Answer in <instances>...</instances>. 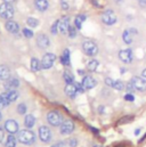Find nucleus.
<instances>
[{
    "label": "nucleus",
    "instance_id": "nucleus-1",
    "mask_svg": "<svg viewBox=\"0 0 146 147\" xmlns=\"http://www.w3.org/2000/svg\"><path fill=\"white\" fill-rule=\"evenodd\" d=\"M17 140L24 145H31L36 140V135L29 129H23L17 132Z\"/></svg>",
    "mask_w": 146,
    "mask_h": 147
},
{
    "label": "nucleus",
    "instance_id": "nucleus-2",
    "mask_svg": "<svg viewBox=\"0 0 146 147\" xmlns=\"http://www.w3.org/2000/svg\"><path fill=\"white\" fill-rule=\"evenodd\" d=\"M127 89L129 91L137 90V91H145L146 90V80L141 76H134L129 82Z\"/></svg>",
    "mask_w": 146,
    "mask_h": 147
},
{
    "label": "nucleus",
    "instance_id": "nucleus-3",
    "mask_svg": "<svg viewBox=\"0 0 146 147\" xmlns=\"http://www.w3.org/2000/svg\"><path fill=\"white\" fill-rule=\"evenodd\" d=\"M47 122L53 127H61L63 123V115L57 111H50L47 114Z\"/></svg>",
    "mask_w": 146,
    "mask_h": 147
},
{
    "label": "nucleus",
    "instance_id": "nucleus-4",
    "mask_svg": "<svg viewBox=\"0 0 146 147\" xmlns=\"http://www.w3.org/2000/svg\"><path fill=\"white\" fill-rule=\"evenodd\" d=\"M82 50H83V53H84L87 56L94 57V56H96L97 53H98V47H97V45H96L94 41L87 40V41H84V42L82 43Z\"/></svg>",
    "mask_w": 146,
    "mask_h": 147
},
{
    "label": "nucleus",
    "instance_id": "nucleus-5",
    "mask_svg": "<svg viewBox=\"0 0 146 147\" xmlns=\"http://www.w3.org/2000/svg\"><path fill=\"white\" fill-rule=\"evenodd\" d=\"M14 7L11 6V3H7L3 2L0 5V17L3 20H11V17L14 16Z\"/></svg>",
    "mask_w": 146,
    "mask_h": 147
},
{
    "label": "nucleus",
    "instance_id": "nucleus-6",
    "mask_svg": "<svg viewBox=\"0 0 146 147\" xmlns=\"http://www.w3.org/2000/svg\"><path fill=\"white\" fill-rule=\"evenodd\" d=\"M55 61H56V56L54 54H51V53L45 54L42 59H41V69L42 70H49L50 67H53Z\"/></svg>",
    "mask_w": 146,
    "mask_h": 147
},
{
    "label": "nucleus",
    "instance_id": "nucleus-7",
    "mask_svg": "<svg viewBox=\"0 0 146 147\" xmlns=\"http://www.w3.org/2000/svg\"><path fill=\"white\" fill-rule=\"evenodd\" d=\"M102 22L106 25H113L116 23V15L113 10L107 9L102 14Z\"/></svg>",
    "mask_w": 146,
    "mask_h": 147
},
{
    "label": "nucleus",
    "instance_id": "nucleus-8",
    "mask_svg": "<svg viewBox=\"0 0 146 147\" xmlns=\"http://www.w3.org/2000/svg\"><path fill=\"white\" fill-rule=\"evenodd\" d=\"M70 26H71L70 17H68V16H64L61 20L57 21V29H58V32L62 33V34H66L69 29H70Z\"/></svg>",
    "mask_w": 146,
    "mask_h": 147
},
{
    "label": "nucleus",
    "instance_id": "nucleus-9",
    "mask_svg": "<svg viewBox=\"0 0 146 147\" xmlns=\"http://www.w3.org/2000/svg\"><path fill=\"white\" fill-rule=\"evenodd\" d=\"M38 134H39V138L40 140H42L43 143H48L50 139H51V132H50V129L46 125H41L38 130Z\"/></svg>",
    "mask_w": 146,
    "mask_h": 147
},
{
    "label": "nucleus",
    "instance_id": "nucleus-10",
    "mask_svg": "<svg viewBox=\"0 0 146 147\" xmlns=\"http://www.w3.org/2000/svg\"><path fill=\"white\" fill-rule=\"evenodd\" d=\"M81 84H82V87L84 88V90H90V89H93V88L96 87L97 81H96L93 76H90V75H86V76L82 79Z\"/></svg>",
    "mask_w": 146,
    "mask_h": 147
},
{
    "label": "nucleus",
    "instance_id": "nucleus-11",
    "mask_svg": "<svg viewBox=\"0 0 146 147\" xmlns=\"http://www.w3.org/2000/svg\"><path fill=\"white\" fill-rule=\"evenodd\" d=\"M5 130L11 135L18 132V123L15 120H7L5 122Z\"/></svg>",
    "mask_w": 146,
    "mask_h": 147
},
{
    "label": "nucleus",
    "instance_id": "nucleus-12",
    "mask_svg": "<svg viewBox=\"0 0 146 147\" xmlns=\"http://www.w3.org/2000/svg\"><path fill=\"white\" fill-rule=\"evenodd\" d=\"M73 130H74V123L71 120L63 121V123L61 124V134L62 135H70L73 132Z\"/></svg>",
    "mask_w": 146,
    "mask_h": 147
},
{
    "label": "nucleus",
    "instance_id": "nucleus-13",
    "mask_svg": "<svg viewBox=\"0 0 146 147\" xmlns=\"http://www.w3.org/2000/svg\"><path fill=\"white\" fill-rule=\"evenodd\" d=\"M105 83L109 87L113 88V89H116V90H123L126 88V86H124V83L122 81H120V80H113L111 78H106L105 79Z\"/></svg>",
    "mask_w": 146,
    "mask_h": 147
},
{
    "label": "nucleus",
    "instance_id": "nucleus-14",
    "mask_svg": "<svg viewBox=\"0 0 146 147\" xmlns=\"http://www.w3.org/2000/svg\"><path fill=\"white\" fill-rule=\"evenodd\" d=\"M36 45L41 49H47L50 46V40H49V38L47 37L46 34L42 33V34H39L36 37Z\"/></svg>",
    "mask_w": 146,
    "mask_h": 147
},
{
    "label": "nucleus",
    "instance_id": "nucleus-15",
    "mask_svg": "<svg viewBox=\"0 0 146 147\" xmlns=\"http://www.w3.org/2000/svg\"><path fill=\"white\" fill-rule=\"evenodd\" d=\"M119 58L123 62V63H131L132 62V51L131 49H122L119 53Z\"/></svg>",
    "mask_w": 146,
    "mask_h": 147
},
{
    "label": "nucleus",
    "instance_id": "nucleus-16",
    "mask_svg": "<svg viewBox=\"0 0 146 147\" xmlns=\"http://www.w3.org/2000/svg\"><path fill=\"white\" fill-rule=\"evenodd\" d=\"M137 31L135 29H128L122 33V40L124 41V43L130 45L134 41V34H136Z\"/></svg>",
    "mask_w": 146,
    "mask_h": 147
},
{
    "label": "nucleus",
    "instance_id": "nucleus-17",
    "mask_svg": "<svg viewBox=\"0 0 146 147\" xmlns=\"http://www.w3.org/2000/svg\"><path fill=\"white\" fill-rule=\"evenodd\" d=\"M6 29H7V31H8L9 33L16 34V33H18V31H20V25L17 24V22L11 21V20H8V21L6 22Z\"/></svg>",
    "mask_w": 146,
    "mask_h": 147
},
{
    "label": "nucleus",
    "instance_id": "nucleus-18",
    "mask_svg": "<svg viewBox=\"0 0 146 147\" xmlns=\"http://www.w3.org/2000/svg\"><path fill=\"white\" fill-rule=\"evenodd\" d=\"M64 91H65V95L71 97V98H74L76 95H78V88H76V84L74 83H69L65 86L64 88Z\"/></svg>",
    "mask_w": 146,
    "mask_h": 147
},
{
    "label": "nucleus",
    "instance_id": "nucleus-19",
    "mask_svg": "<svg viewBox=\"0 0 146 147\" xmlns=\"http://www.w3.org/2000/svg\"><path fill=\"white\" fill-rule=\"evenodd\" d=\"M18 86H20V81H18L17 78H10V79H8V80L6 81V83H5V88H6L7 90L16 89Z\"/></svg>",
    "mask_w": 146,
    "mask_h": 147
},
{
    "label": "nucleus",
    "instance_id": "nucleus-20",
    "mask_svg": "<svg viewBox=\"0 0 146 147\" xmlns=\"http://www.w3.org/2000/svg\"><path fill=\"white\" fill-rule=\"evenodd\" d=\"M3 96L9 100V103H13V102H15L18 98V92L15 89H10V90L5 91L3 92Z\"/></svg>",
    "mask_w": 146,
    "mask_h": 147
},
{
    "label": "nucleus",
    "instance_id": "nucleus-21",
    "mask_svg": "<svg viewBox=\"0 0 146 147\" xmlns=\"http://www.w3.org/2000/svg\"><path fill=\"white\" fill-rule=\"evenodd\" d=\"M34 6L39 11H45L49 7L48 0H34Z\"/></svg>",
    "mask_w": 146,
    "mask_h": 147
},
{
    "label": "nucleus",
    "instance_id": "nucleus-22",
    "mask_svg": "<svg viewBox=\"0 0 146 147\" xmlns=\"http://www.w3.org/2000/svg\"><path fill=\"white\" fill-rule=\"evenodd\" d=\"M10 79V71L6 65H0V80L7 81Z\"/></svg>",
    "mask_w": 146,
    "mask_h": 147
},
{
    "label": "nucleus",
    "instance_id": "nucleus-23",
    "mask_svg": "<svg viewBox=\"0 0 146 147\" xmlns=\"http://www.w3.org/2000/svg\"><path fill=\"white\" fill-rule=\"evenodd\" d=\"M86 15H83V14H79L78 16H75V18H74V26L78 29V30H80L81 28H82V24H83V22L86 21Z\"/></svg>",
    "mask_w": 146,
    "mask_h": 147
},
{
    "label": "nucleus",
    "instance_id": "nucleus-24",
    "mask_svg": "<svg viewBox=\"0 0 146 147\" xmlns=\"http://www.w3.org/2000/svg\"><path fill=\"white\" fill-rule=\"evenodd\" d=\"M24 124L28 129H32L33 125L36 124V117L32 115V114H29L25 116V120H24Z\"/></svg>",
    "mask_w": 146,
    "mask_h": 147
},
{
    "label": "nucleus",
    "instance_id": "nucleus-25",
    "mask_svg": "<svg viewBox=\"0 0 146 147\" xmlns=\"http://www.w3.org/2000/svg\"><path fill=\"white\" fill-rule=\"evenodd\" d=\"M61 63L65 66L70 65V50L69 49H64V51L61 56Z\"/></svg>",
    "mask_w": 146,
    "mask_h": 147
},
{
    "label": "nucleus",
    "instance_id": "nucleus-26",
    "mask_svg": "<svg viewBox=\"0 0 146 147\" xmlns=\"http://www.w3.org/2000/svg\"><path fill=\"white\" fill-rule=\"evenodd\" d=\"M30 66H31V70L33 72H38V71L41 70V62L36 57H32L31 62H30Z\"/></svg>",
    "mask_w": 146,
    "mask_h": 147
},
{
    "label": "nucleus",
    "instance_id": "nucleus-27",
    "mask_svg": "<svg viewBox=\"0 0 146 147\" xmlns=\"http://www.w3.org/2000/svg\"><path fill=\"white\" fill-rule=\"evenodd\" d=\"M16 143H17V139L15 138V136L11 135V134H9L8 137L6 138L5 147H16Z\"/></svg>",
    "mask_w": 146,
    "mask_h": 147
},
{
    "label": "nucleus",
    "instance_id": "nucleus-28",
    "mask_svg": "<svg viewBox=\"0 0 146 147\" xmlns=\"http://www.w3.org/2000/svg\"><path fill=\"white\" fill-rule=\"evenodd\" d=\"M98 65H99L98 61H96V59H93V61H90V62L87 64V67H86V69H87L89 72H95V71L97 70Z\"/></svg>",
    "mask_w": 146,
    "mask_h": 147
},
{
    "label": "nucleus",
    "instance_id": "nucleus-29",
    "mask_svg": "<svg viewBox=\"0 0 146 147\" xmlns=\"http://www.w3.org/2000/svg\"><path fill=\"white\" fill-rule=\"evenodd\" d=\"M63 76H64V81L66 82V84L74 82V76H73L72 72H70V71L66 70V71L64 72V74H63Z\"/></svg>",
    "mask_w": 146,
    "mask_h": 147
},
{
    "label": "nucleus",
    "instance_id": "nucleus-30",
    "mask_svg": "<svg viewBox=\"0 0 146 147\" xmlns=\"http://www.w3.org/2000/svg\"><path fill=\"white\" fill-rule=\"evenodd\" d=\"M26 23H28V25L31 28V29H34L36 28L38 25H39V21L34 18V17H29L28 20H26Z\"/></svg>",
    "mask_w": 146,
    "mask_h": 147
},
{
    "label": "nucleus",
    "instance_id": "nucleus-31",
    "mask_svg": "<svg viewBox=\"0 0 146 147\" xmlns=\"http://www.w3.org/2000/svg\"><path fill=\"white\" fill-rule=\"evenodd\" d=\"M9 104H10V103H9V100L3 96V94H0V110H2V109H5V107H7Z\"/></svg>",
    "mask_w": 146,
    "mask_h": 147
},
{
    "label": "nucleus",
    "instance_id": "nucleus-32",
    "mask_svg": "<svg viewBox=\"0 0 146 147\" xmlns=\"http://www.w3.org/2000/svg\"><path fill=\"white\" fill-rule=\"evenodd\" d=\"M26 111H28V107H26V105H25L24 103L18 104V106H17V113H18V114L24 115V114L26 113Z\"/></svg>",
    "mask_w": 146,
    "mask_h": 147
},
{
    "label": "nucleus",
    "instance_id": "nucleus-33",
    "mask_svg": "<svg viewBox=\"0 0 146 147\" xmlns=\"http://www.w3.org/2000/svg\"><path fill=\"white\" fill-rule=\"evenodd\" d=\"M23 36L25 38H28V39H31V38L33 37V31L32 30H30V29H23Z\"/></svg>",
    "mask_w": 146,
    "mask_h": 147
},
{
    "label": "nucleus",
    "instance_id": "nucleus-34",
    "mask_svg": "<svg viewBox=\"0 0 146 147\" xmlns=\"http://www.w3.org/2000/svg\"><path fill=\"white\" fill-rule=\"evenodd\" d=\"M76 30H78V29H76L75 26H72V25H71V26H70V29H69V31H68V34H69V37H70V38H74V37H75V36H76V32H78Z\"/></svg>",
    "mask_w": 146,
    "mask_h": 147
},
{
    "label": "nucleus",
    "instance_id": "nucleus-35",
    "mask_svg": "<svg viewBox=\"0 0 146 147\" xmlns=\"http://www.w3.org/2000/svg\"><path fill=\"white\" fill-rule=\"evenodd\" d=\"M124 99L127 102H134L135 100V96L131 94V92H128L127 95H124Z\"/></svg>",
    "mask_w": 146,
    "mask_h": 147
},
{
    "label": "nucleus",
    "instance_id": "nucleus-36",
    "mask_svg": "<svg viewBox=\"0 0 146 147\" xmlns=\"http://www.w3.org/2000/svg\"><path fill=\"white\" fill-rule=\"evenodd\" d=\"M68 144L71 147H75V146H78V140H76L75 138H71V139L68 140Z\"/></svg>",
    "mask_w": 146,
    "mask_h": 147
},
{
    "label": "nucleus",
    "instance_id": "nucleus-37",
    "mask_svg": "<svg viewBox=\"0 0 146 147\" xmlns=\"http://www.w3.org/2000/svg\"><path fill=\"white\" fill-rule=\"evenodd\" d=\"M57 32H58V29H57V21H56V22L53 24V26H51V33H53V34H56Z\"/></svg>",
    "mask_w": 146,
    "mask_h": 147
},
{
    "label": "nucleus",
    "instance_id": "nucleus-38",
    "mask_svg": "<svg viewBox=\"0 0 146 147\" xmlns=\"http://www.w3.org/2000/svg\"><path fill=\"white\" fill-rule=\"evenodd\" d=\"M61 5H62V8H63L64 10H66V9H69V3H68L66 1H64V0H63Z\"/></svg>",
    "mask_w": 146,
    "mask_h": 147
},
{
    "label": "nucleus",
    "instance_id": "nucleus-39",
    "mask_svg": "<svg viewBox=\"0 0 146 147\" xmlns=\"http://www.w3.org/2000/svg\"><path fill=\"white\" fill-rule=\"evenodd\" d=\"M57 147H71V146L68 144V142H66V143H65V142H62V143L57 144Z\"/></svg>",
    "mask_w": 146,
    "mask_h": 147
},
{
    "label": "nucleus",
    "instance_id": "nucleus-40",
    "mask_svg": "<svg viewBox=\"0 0 146 147\" xmlns=\"http://www.w3.org/2000/svg\"><path fill=\"white\" fill-rule=\"evenodd\" d=\"M3 137H5V132H3L2 128H0V143L3 140Z\"/></svg>",
    "mask_w": 146,
    "mask_h": 147
},
{
    "label": "nucleus",
    "instance_id": "nucleus-41",
    "mask_svg": "<svg viewBox=\"0 0 146 147\" xmlns=\"http://www.w3.org/2000/svg\"><path fill=\"white\" fill-rule=\"evenodd\" d=\"M138 2H139V5H142V6H146V0H138Z\"/></svg>",
    "mask_w": 146,
    "mask_h": 147
},
{
    "label": "nucleus",
    "instance_id": "nucleus-42",
    "mask_svg": "<svg viewBox=\"0 0 146 147\" xmlns=\"http://www.w3.org/2000/svg\"><path fill=\"white\" fill-rule=\"evenodd\" d=\"M142 78H143V79H145V80H146V69L144 70V71H143V73H142Z\"/></svg>",
    "mask_w": 146,
    "mask_h": 147
},
{
    "label": "nucleus",
    "instance_id": "nucleus-43",
    "mask_svg": "<svg viewBox=\"0 0 146 147\" xmlns=\"http://www.w3.org/2000/svg\"><path fill=\"white\" fill-rule=\"evenodd\" d=\"M15 0H3V2H7V3H11V2H14Z\"/></svg>",
    "mask_w": 146,
    "mask_h": 147
},
{
    "label": "nucleus",
    "instance_id": "nucleus-44",
    "mask_svg": "<svg viewBox=\"0 0 146 147\" xmlns=\"http://www.w3.org/2000/svg\"><path fill=\"white\" fill-rule=\"evenodd\" d=\"M139 131H141V130H139V129H137V130L135 131V135H139Z\"/></svg>",
    "mask_w": 146,
    "mask_h": 147
},
{
    "label": "nucleus",
    "instance_id": "nucleus-45",
    "mask_svg": "<svg viewBox=\"0 0 146 147\" xmlns=\"http://www.w3.org/2000/svg\"><path fill=\"white\" fill-rule=\"evenodd\" d=\"M1 119H2V115H1V113H0V121H1Z\"/></svg>",
    "mask_w": 146,
    "mask_h": 147
},
{
    "label": "nucleus",
    "instance_id": "nucleus-46",
    "mask_svg": "<svg viewBox=\"0 0 146 147\" xmlns=\"http://www.w3.org/2000/svg\"><path fill=\"white\" fill-rule=\"evenodd\" d=\"M50 147H57V144H56V145H53V146H50Z\"/></svg>",
    "mask_w": 146,
    "mask_h": 147
},
{
    "label": "nucleus",
    "instance_id": "nucleus-47",
    "mask_svg": "<svg viewBox=\"0 0 146 147\" xmlns=\"http://www.w3.org/2000/svg\"><path fill=\"white\" fill-rule=\"evenodd\" d=\"M94 147H101V146H94Z\"/></svg>",
    "mask_w": 146,
    "mask_h": 147
}]
</instances>
